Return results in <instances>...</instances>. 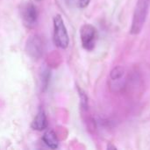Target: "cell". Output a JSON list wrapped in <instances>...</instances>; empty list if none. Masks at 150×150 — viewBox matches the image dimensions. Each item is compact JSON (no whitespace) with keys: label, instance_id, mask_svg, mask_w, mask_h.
<instances>
[{"label":"cell","instance_id":"30bf717a","mask_svg":"<svg viewBox=\"0 0 150 150\" xmlns=\"http://www.w3.org/2000/svg\"><path fill=\"white\" fill-rule=\"evenodd\" d=\"M79 96H80V99H81V105L83 107V109H87V105H88V98L87 96L85 95V93L79 89Z\"/></svg>","mask_w":150,"mask_h":150},{"label":"cell","instance_id":"9c48e42d","mask_svg":"<svg viewBox=\"0 0 150 150\" xmlns=\"http://www.w3.org/2000/svg\"><path fill=\"white\" fill-rule=\"evenodd\" d=\"M50 78V71L48 69H45L41 72V89L43 91H45L47 88L48 83Z\"/></svg>","mask_w":150,"mask_h":150},{"label":"cell","instance_id":"8fae6325","mask_svg":"<svg viewBox=\"0 0 150 150\" xmlns=\"http://www.w3.org/2000/svg\"><path fill=\"white\" fill-rule=\"evenodd\" d=\"M90 2H91V0H77V5L79 8L83 9L89 5Z\"/></svg>","mask_w":150,"mask_h":150},{"label":"cell","instance_id":"7a4b0ae2","mask_svg":"<svg viewBox=\"0 0 150 150\" xmlns=\"http://www.w3.org/2000/svg\"><path fill=\"white\" fill-rule=\"evenodd\" d=\"M54 42L56 47L65 49L69 47V37L61 15L54 18Z\"/></svg>","mask_w":150,"mask_h":150},{"label":"cell","instance_id":"5b68a950","mask_svg":"<svg viewBox=\"0 0 150 150\" xmlns=\"http://www.w3.org/2000/svg\"><path fill=\"white\" fill-rule=\"evenodd\" d=\"M21 16L23 23L27 28H33L36 25L38 19V11L33 3L27 2L23 5Z\"/></svg>","mask_w":150,"mask_h":150},{"label":"cell","instance_id":"277c9868","mask_svg":"<svg viewBox=\"0 0 150 150\" xmlns=\"http://www.w3.org/2000/svg\"><path fill=\"white\" fill-rule=\"evenodd\" d=\"M80 37L82 46L85 50L91 51L94 49L98 38V32L93 25L90 24L83 25L80 29Z\"/></svg>","mask_w":150,"mask_h":150},{"label":"cell","instance_id":"7c38bea8","mask_svg":"<svg viewBox=\"0 0 150 150\" xmlns=\"http://www.w3.org/2000/svg\"><path fill=\"white\" fill-rule=\"evenodd\" d=\"M35 1H37V2H40V1H42V0H35Z\"/></svg>","mask_w":150,"mask_h":150},{"label":"cell","instance_id":"3957f363","mask_svg":"<svg viewBox=\"0 0 150 150\" xmlns=\"http://www.w3.org/2000/svg\"><path fill=\"white\" fill-rule=\"evenodd\" d=\"M25 51L33 59H39L43 55L45 51V43L40 35L33 33L29 36L25 44Z\"/></svg>","mask_w":150,"mask_h":150},{"label":"cell","instance_id":"52a82bcc","mask_svg":"<svg viewBox=\"0 0 150 150\" xmlns=\"http://www.w3.org/2000/svg\"><path fill=\"white\" fill-rule=\"evenodd\" d=\"M31 127L37 131H42L47 127V116H46L45 112L42 109H40L38 112V113L36 114L35 118L33 119V120L31 124Z\"/></svg>","mask_w":150,"mask_h":150},{"label":"cell","instance_id":"8992f818","mask_svg":"<svg viewBox=\"0 0 150 150\" xmlns=\"http://www.w3.org/2000/svg\"><path fill=\"white\" fill-rule=\"evenodd\" d=\"M124 76H125V69L121 66H116L111 70L110 80L112 83H116V84H113L112 87L116 88V91L119 89H121L124 86V82L122 80Z\"/></svg>","mask_w":150,"mask_h":150},{"label":"cell","instance_id":"ba28073f","mask_svg":"<svg viewBox=\"0 0 150 150\" xmlns=\"http://www.w3.org/2000/svg\"><path fill=\"white\" fill-rule=\"evenodd\" d=\"M42 141L51 149H55L59 146V141L57 135L53 130L47 131L42 137Z\"/></svg>","mask_w":150,"mask_h":150},{"label":"cell","instance_id":"6da1fadb","mask_svg":"<svg viewBox=\"0 0 150 150\" xmlns=\"http://www.w3.org/2000/svg\"><path fill=\"white\" fill-rule=\"evenodd\" d=\"M149 6L150 0H138L137 1L135 4L134 15H133L131 28H130L131 34L137 35L142 32L148 18Z\"/></svg>","mask_w":150,"mask_h":150}]
</instances>
